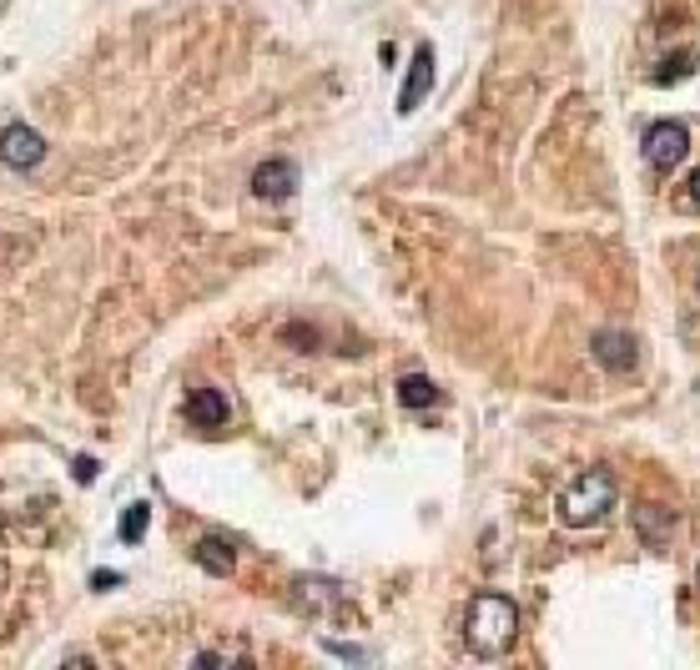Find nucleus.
<instances>
[{
  "label": "nucleus",
  "instance_id": "15",
  "mask_svg": "<svg viewBox=\"0 0 700 670\" xmlns=\"http://www.w3.org/2000/svg\"><path fill=\"white\" fill-rule=\"evenodd\" d=\"M680 207H686V212H700V166L686 176V192H680Z\"/></svg>",
  "mask_w": 700,
  "mask_h": 670
},
{
  "label": "nucleus",
  "instance_id": "5",
  "mask_svg": "<svg viewBox=\"0 0 700 670\" xmlns=\"http://www.w3.org/2000/svg\"><path fill=\"white\" fill-rule=\"evenodd\" d=\"M297 192V166L287 162V156H267V162H257V172H252V197L257 202H287Z\"/></svg>",
  "mask_w": 700,
  "mask_h": 670
},
{
  "label": "nucleus",
  "instance_id": "6",
  "mask_svg": "<svg viewBox=\"0 0 700 670\" xmlns=\"http://www.w3.org/2000/svg\"><path fill=\"white\" fill-rule=\"evenodd\" d=\"M590 353H595L600 368H610V374H630L635 363H640V343H635L630 333H620V328H600V333H595Z\"/></svg>",
  "mask_w": 700,
  "mask_h": 670
},
{
  "label": "nucleus",
  "instance_id": "3",
  "mask_svg": "<svg viewBox=\"0 0 700 670\" xmlns=\"http://www.w3.org/2000/svg\"><path fill=\"white\" fill-rule=\"evenodd\" d=\"M0 162L11 166V172H35V166L45 162V136L31 132L26 121L0 126Z\"/></svg>",
  "mask_w": 700,
  "mask_h": 670
},
{
  "label": "nucleus",
  "instance_id": "4",
  "mask_svg": "<svg viewBox=\"0 0 700 670\" xmlns=\"http://www.w3.org/2000/svg\"><path fill=\"white\" fill-rule=\"evenodd\" d=\"M690 152V132L686 121H660V126H650L646 132V162L656 166V172H670V166H680Z\"/></svg>",
  "mask_w": 700,
  "mask_h": 670
},
{
  "label": "nucleus",
  "instance_id": "18",
  "mask_svg": "<svg viewBox=\"0 0 700 670\" xmlns=\"http://www.w3.org/2000/svg\"><path fill=\"white\" fill-rule=\"evenodd\" d=\"M91 585H97V590H111V585H121V575L116 570H97V575H91Z\"/></svg>",
  "mask_w": 700,
  "mask_h": 670
},
{
  "label": "nucleus",
  "instance_id": "13",
  "mask_svg": "<svg viewBox=\"0 0 700 670\" xmlns=\"http://www.w3.org/2000/svg\"><path fill=\"white\" fill-rule=\"evenodd\" d=\"M146 525H152V505H126V515H121V545H142L146 539Z\"/></svg>",
  "mask_w": 700,
  "mask_h": 670
},
{
  "label": "nucleus",
  "instance_id": "17",
  "mask_svg": "<svg viewBox=\"0 0 700 670\" xmlns=\"http://www.w3.org/2000/svg\"><path fill=\"white\" fill-rule=\"evenodd\" d=\"M97 469H101L97 459H77V464H71V474H77L81 484H91V479H97Z\"/></svg>",
  "mask_w": 700,
  "mask_h": 670
},
{
  "label": "nucleus",
  "instance_id": "10",
  "mask_svg": "<svg viewBox=\"0 0 700 670\" xmlns=\"http://www.w3.org/2000/svg\"><path fill=\"white\" fill-rule=\"evenodd\" d=\"M186 418L197 424V429H222L232 418L227 398H222V388H197V394L186 398Z\"/></svg>",
  "mask_w": 700,
  "mask_h": 670
},
{
  "label": "nucleus",
  "instance_id": "8",
  "mask_svg": "<svg viewBox=\"0 0 700 670\" xmlns=\"http://www.w3.org/2000/svg\"><path fill=\"white\" fill-rule=\"evenodd\" d=\"M434 91V45H418L414 61H408V77H404V91H398V111H418V101Z\"/></svg>",
  "mask_w": 700,
  "mask_h": 670
},
{
  "label": "nucleus",
  "instance_id": "11",
  "mask_svg": "<svg viewBox=\"0 0 700 670\" xmlns=\"http://www.w3.org/2000/svg\"><path fill=\"white\" fill-rule=\"evenodd\" d=\"M192 560H197L207 575H232V570H237V550H232V545H227L222 535L197 539V550H192Z\"/></svg>",
  "mask_w": 700,
  "mask_h": 670
},
{
  "label": "nucleus",
  "instance_id": "2",
  "mask_svg": "<svg viewBox=\"0 0 700 670\" xmlns=\"http://www.w3.org/2000/svg\"><path fill=\"white\" fill-rule=\"evenodd\" d=\"M615 495H620V489H615L610 469H585L575 484H565V495H559L555 509L569 529H590L615 509Z\"/></svg>",
  "mask_w": 700,
  "mask_h": 670
},
{
  "label": "nucleus",
  "instance_id": "9",
  "mask_svg": "<svg viewBox=\"0 0 700 670\" xmlns=\"http://www.w3.org/2000/svg\"><path fill=\"white\" fill-rule=\"evenodd\" d=\"M630 519H635V535H640V545H650V550H660V545L676 535V515H670L666 505H635Z\"/></svg>",
  "mask_w": 700,
  "mask_h": 670
},
{
  "label": "nucleus",
  "instance_id": "1",
  "mask_svg": "<svg viewBox=\"0 0 700 670\" xmlns=\"http://www.w3.org/2000/svg\"><path fill=\"white\" fill-rule=\"evenodd\" d=\"M515 636H519V605L499 590L474 595L469 620H464V640H469L474 656H484V660L504 656V650L515 646Z\"/></svg>",
  "mask_w": 700,
  "mask_h": 670
},
{
  "label": "nucleus",
  "instance_id": "7",
  "mask_svg": "<svg viewBox=\"0 0 700 670\" xmlns=\"http://www.w3.org/2000/svg\"><path fill=\"white\" fill-rule=\"evenodd\" d=\"M293 605L307 610V616H328V610L343 605V585L323 580V575H303V580H293Z\"/></svg>",
  "mask_w": 700,
  "mask_h": 670
},
{
  "label": "nucleus",
  "instance_id": "12",
  "mask_svg": "<svg viewBox=\"0 0 700 670\" xmlns=\"http://www.w3.org/2000/svg\"><path fill=\"white\" fill-rule=\"evenodd\" d=\"M438 388H434V378H424V374H404L398 378V404L404 408H434L438 404Z\"/></svg>",
  "mask_w": 700,
  "mask_h": 670
},
{
  "label": "nucleus",
  "instance_id": "16",
  "mask_svg": "<svg viewBox=\"0 0 700 670\" xmlns=\"http://www.w3.org/2000/svg\"><path fill=\"white\" fill-rule=\"evenodd\" d=\"M237 660H242V656H227V650H202L192 666H237Z\"/></svg>",
  "mask_w": 700,
  "mask_h": 670
},
{
  "label": "nucleus",
  "instance_id": "14",
  "mask_svg": "<svg viewBox=\"0 0 700 670\" xmlns=\"http://www.w3.org/2000/svg\"><path fill=\"white\" fill-rule=\"evenodd\" d=\"M690 61H696V55H690V51H676V55H666V67L656 71V81H660V87H670V81H680V77H686V71H690Z\"/></svg>",
  "mask_w": 700,
  "mask_h": 670
}]
</instances>
